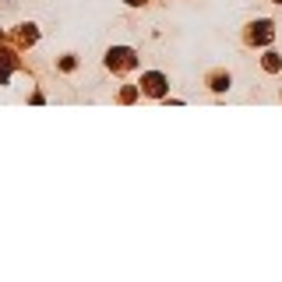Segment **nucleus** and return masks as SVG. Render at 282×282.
Returning <instances> with one entry per match:
<instances>
[{"instance_id": "39448f33", "label": "nucleus", "mask_w": 282, "mask_h": 282, "mask_svg": "<svg viewBox=\"0 0 282 282\" xmlns=\"http://www.w3.org/2000/svg\"><path fill=\"white\" fill-rule=\"evenodd\" d=\"M127 4H141V0H127Z\"/></svg>"}, {"instance_id": "f257e3e1", "label": "nucleus", "mask_w": 282, "mask_h": 282, "mask_svg": "<svg viewBox=\"0 0 282 282\" xmlns=\"http://www.w3.org/2000/svg\"><path fill=\"white\" fill-rule=\"evenodd\" d=\"M141 85H145V92H148V95H163L166 78H163V74H145V78H141Z\"/></svg>"}, {"instance_id": "20e7f679", "label": "nucleus", "mask_w": 282, "mask_h": 282, "mask_svg": "<svg viewBox=\"0 0 282 282\" xmlns=\"http://www.w3.org/2000/svg\"><path fill=\"white\" fill-rule=\"evenodd\" d=\"M265 67H268V71H275V67H279V60H275V53H268V57H265Z\"/></svg>"}, {"instance_id": "f03ea898", "label": "nucleus", "mask_w": 282, "mask_h": 282, "mask_svg": "<svg viewBox=\"0 0 282 282\" xmlns=\"http://www.w3.org/2000/svg\"><path fill=\"white\" fill-rule=\"evenodd\" d=\"M106 64H109V67H131V64H134V53H131V50H109Z\"/></svg>"}, {"instance_id": "7ed1b4c3", "label": "nucleus", "mask_w": 282, "mask_h": 282, "mask_svg": "<svg viewBox=\"0 0 282 282\" xmlns=\"http://www.w3.org/2000/svg\"><path fill=\"white\" fill-rule=\"evenodd\" d=\"M268 39H272V25L268 21H258L251 28V43H268Z\"/></svg>"}]
</instances>
